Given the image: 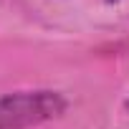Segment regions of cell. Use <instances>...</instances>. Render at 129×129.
Listing matches in <instances>:
<instances>
[{
	"mask_svg": "<svg viewBox=\"0 0 129 129\" xmlns=\"http://www.w3.org/2000/svg\"><path fill=\"white\" fill-rule=\"evenodd\" d=\"M66 111V99L58 91H15L0 96V129H28L51 121Z\"/></svg>",
	"mask_w": 129,
	"mask_h": 129,
	"instance_id": "cell-1",
	"label": "cell"
},
{
	"mask_svg": "<svg viewBox=\"0 0 129 129\" xmlns=\"http://www.w3.org/2000/svg\"><path fill=\"white\" fill-rule=\"evenodd\" d=\"M124 106H126V111H129V99H126V104H124Z\"/></svg>",
	"mask_w": 129,
	"mask_h": 129,
	"instance_id": "cell-2",
	"label": "cell"
},
{
	"mask_svg": "<svg viewBox=\"0 0 129 129\" xmlns=\"http://www.w3.org/2000/svg\"><path fill=\"white\" fill-rule=\"evenodd\" d=\"M109 3H114V0H109Z\"/></svg>",
	"mask_w": 129,
	"mask_h": 129,
	"instance_id": "cell-3",
	"label": "cell"
}]
</instances>
